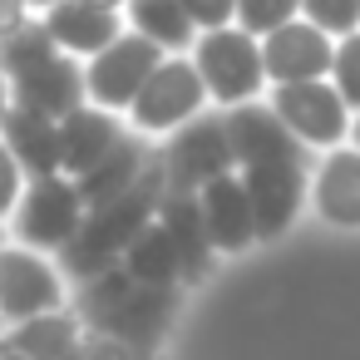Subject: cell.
Listing matches in <instances>:
<instances>
[{
    "label": "cell",
    "instance_id": "1",
    "mask_svg": "<svg viewBox=\"0 0 360 360\" xmlns=\"http://www.w3.org/2000/svg\"><path fill=\"white\" fill-rule=\"evenodd\" d=\"M163 193H168V178H163V158H153L148 163V173L124 193V198H114L109 207H94V212H84V227L75 232V242L60 252V271H65V281H89V276H99V271H109V266H119V257L129 252V242L158 217V202H163Z\"/></svg>",
    "mask_w": 360,
    "mask_h": 360
},
{
    "label": "cell",
    "instance_id": "2",
    "mask_svg": "<svg viewBox=\"0 0 360 360\" xmlns=\"http://www.w3.org/2000/svg\"><path fill=\"white\" fill-rule=\"evenodd\" d=\"M198 75H202V89H207V104L212 109H237V104H252V99H266V65H262V40L247 35L242 25H222V30H202L198 45L188 50Z\"/></svg>",
    "mask_w": 360,
    "mask_h": 360
},
{
    "label": "cell",
    "instance_id": "3",
    "mask_svg": "<svg viewBox=\"0 0 360 360\" xmlns=\"http://www.w3.org/2000/svg\"><path fill=\"white\" fill-rule=\"evenodd\" d=\"M207 109L212 104H207V89H202V75H198L193 55H168L148 75V84L139 89V99L129 104L124 124L139 139H173L183 124H193Z\"/></svg>",
    "mask_w": 360,
    "mask_h": 360
},
{
    "label": "cell",
    "instance_id": "4",
    "mask_svg": "<svg viewBox=\"0 0 360 360\" xmlns=\"http://www.w3.org/2000/svg\"><path fill=\"white\" fill-rule=\"evenodd\" d=\"M6 227H11V242H15V247L60 257V252L75 242V232L84 227V202H79L75 178H65V173H55V178H30Z\"/></svg>",
    "mask_w": 360,
    "mask_h": 360
},
{
    "label": "cell",
    "instance_id": "5",
    "mask_svg": "<svg viewBox=\"0 0 360 360\" xmlns=\"http://www.w3.org/2000/svg\"><path fill=\"white\" fill-rule=\"evenodd\" d=\"M266 104L276 109V119L291 129V139L301 148L330 153L350 143V104L340 99V89L330 79H306V84H276L266 89Z\"/></svg>",
    "mask_w": 360,
    "mask_h": 360
},
{
    "label": "cell",
    "instance_id": "6",
    "mask_svg": "<svg viewBox=\"0 0 360 360\" xmlns=\"http://www.w3.org/2000/svg\"><path fill=\"white\" fill-rule=\"evenodd\" d=\"M158 158H163L168 193H202L212 178L237 173V153H232L222 109H207V114H198L193 124H183V129L168 139V148H163Z\"/></svg>",
    "mask_w": 360,
    "mask_h": 360
},
{
    "label": "cell",
    "instance_id": "7",
    "mask_svg": "<svg viewBox=\"0 0 360 360\" xmlns=\"http://www.w3.org/2000/svg\"><path fill=\"white\" fill-rule=\"evenodd\" d=\"M70 306V286L55 257L30 247H0V321L15 326L30 316H50Z\"/></svg>",
    "mask_w": 360,
    "mask_h": 360
},
{
    "label": "cell",
    "instance_id": "8",
    "mask_svg": "<svg viewBox=\"0 0 360 360\" xmlns=\"http://www.w3.org/2000/svg\"><path fill=\"white\" fill-rule=\"evenodd\" d=\"M168 55L158 45H148L143 35L124 30L109 50H99L94 60H84V89H89V104L94 109H109V114H129V104L139 99V89L148 84V75L163 65Z\"/></svg>",
    "mask_w": 360,
    "mask_h": 360
},
{
    "label": "cell",
    "instance_id": "9",
    "mask_svg": "<svg viewBox=\"0 0 360 360\" xmlns=\"http://www.w3.org/2000/svg\"><path fill=\"white\" fill-rule=\"evenodd\" d=\"M237 173H242V188L252 198L257 242H276L281 232H291L301 207L311 202V163L306 158H281V163H252V168H237Z\"/></svg>",
    "mask_w": 360,
    "mask_h": 360
},
{
    "label": "cell",
    "instance_id": "10",
    "mask_svg": "<svg viewBox=\"0 0 360 360\" xmlns=\"http://www.w3.org/2000/svg\"><path fill=\"white\" fill-rule=\"evenodd\" d=\"M330 60H335V40L326 30H316L311 20H291L271 35H262V65H266V84H306V79H330Z\"/></svg>",
    "mask_w": 360,
    "mask_h": 360
},
{
    "label": "cell",
    "instance_id": "11",
    "mask_svg": "<svg viewBox=\"0 0 360 360\" xmlns=\"http://www.w3.org/2000/svg\"><path fill=\"white\" fill-rule=\"evenodd\" d=\"M311 212L326 227L360 232V148H330L311 168Z\"/></svg>",
    "mask_w": 360,
    "mask_h": 360
},
{
    "label": "cell",
    "instance_id": "12",
    "mask_svg": "<svg viewBox=\"0 0 360 360\" xmlns=\"http://www.w3.org/2000/svg\"><path fill=\"white\" fill-rule=\"evenodd\" d=\"M227 119V139H232V153H237V168H252V163H281V158H306L311 148H301L291 139V129L276 119V109L266 99H252V104H237L222 114Z\"/></svg>",
    "mask_w": 360,
    "mask_h": 360
},
{
    "label": "cell",
    "instance_id": "13",
    "mask_svg": "<svg viewBox=\"0 0 360 360\" xmlns=\"http://www.w3.org/2000/svg\"><path fill=\"white\" fill-rule=\"evenodd\" d=\"M11 104L40 109V114H50V119H70L75 109L89 104L84 60H75V55H50V60L35 65L30 75L11 79Z\"/></svg>",
    "mask_w": 360,
    "mask_h": 360
},
{
    "label": "cell",
    "instance_id": "14",
    "mask_svg": "<svg viewBox=\"0 0 360 360\" xmlns=\"http://www.w3.org/2000/svg\"><path fill=\"white\" fill-rule=\"evenodd\" d=\"M198 207H202V222H207V237H212L217 257H237V252L257 247V217H252V198L242 188V173L212 178L198 193Z\"/></svg>",
    "mask_w": 360,
    "mask_h": 360
},
{
    "label": "cell",
    "instance_id": "15",
    "mask_svg": "<svg viewBox=\"0 0 360 360\" xmlns=\"http://www.w3.org/2000/svg\"><path fill=\"white\" fill-rule=\"evenodd\" d=\"M178 316V286H134L99 326L89 330H104V335H119L139 350H158L168 326Z\"/></svg>",
    "mask_w": 360,
    "mask_h": 360
},
{
    "label": "cell",
    "instance_id": "16",
    "mask_svg": "<svg viewBox=\"0 0 360 360\" xmlns=\"http://www.w3.org/2000/svg\"><path fill=\"white\" fill-rule=\"evenodd\" d=\"M55 50L60 55H75V60H94L99 50H109L129 25H124V11H99V6H84V0H60L55 11L40 15Z\"/></svg>",
    "mask_w": 360,
    "mask_h": 360
},
{
    "label": "cell",
    "instance_id": "17",
    "mask_svg": "<svg viewBox=\"0 0 360 360\" xmlns=\"http://www.w3.org/2000/svg\"><path fill=\"white\" fill-rule=\"evenodd\" d=\"M129 134L124 114H109V109H75L70 119H60V173L65 178H84L99 158H109V148Z\"/></svg>",
    "mask_w": 360,
    "mask_h": 360
},
{
    "label": "cell",
    "instance_id": "18",
    "mask_svg": "<svg viewBox=\"0 0 360 360\" xmlns=\"http://www.w3.org/2000/svg\"><path fill=\"white\" fill-rule=\"evenodd\" d=\"M0 139L15 153V163L25 168V178H55L60 173V119L11 104L0 119Z\"/></svg>",
    "mask_w": 360,
    "mask_h": 360
},
{
    "label": "cell",
    "instance_id": "19",
    "mask_svg": "<svg viewBox=\"0 0 360 360\" xmlns=\"http://www.w3.org/2000/svg\"><path fill=\"white\" fill-rule=\"evenodd\" d=\"M148 163H153V153L143 148V139L139 134H124L114 148H109V158H99L84 178H75V188H79V202H84V212H94V207H109L114 198H124L143 173H148Z\"/></svg>",
    "mask_w": 360,
    "mask_h": 360
},
{
    "label": "cell",
    "instance_id": "20",
    "mask_svg": "<svg viewBox=\"0 0 360 360\" xmlns=\"http://www.w3.org/2000/svg\"><path fill=\"white\" fill-rule=\"evenodd\" d=\"M158 222L163 232L173 237L178 247V266H183V281H202L212 271V237H207V222H202V207H198V193H163L158 202Z\"/></svg>",
    "mask_w": 360,
    "mask_h": 360
},
{
    "label": "cell",
    "instance_id": "21",
    "mask_svg": "<svg viewBox=\"0 0 360 360\" xmlns=\"http://www.w3.org/2000/svg\"><path fill=\"white\" fill-rule=\"evenodd\" d=\"M84 330H89V326L75 316V306H65V311H50V316H30V321L6 326L0 345H6V350H20V355H30V360H75Z\"/></svg>",
    "mask_w": 360,
    "mask_h": 360
},
{
    "label": "cell",
    "instance_id": "22",
    "mask_svg": "<svg viewBox=\"0 0 360 360\" xmlns=\"http://www.w3.org/2000/svg\"><path fill=\"white\" fill-rule=\"evenodd\" d=\"M124 25L134 35H143L148 45H158L163 55H188L198 45V25L183 11V0H129L124 6Z\"/></svg>",
    "mask_w": 360,
    "mask_h": 360
},
{
    "label": "cell",
    "instance_id": "23",
    "mask_svg": "<svg viewBox=\"0 0 360 360\" xmlns=\"http://www.w3.org/2000/svg\"><path fill=\"white\" fill-rule=\"evenodd\" d=\"M119 262H124V271H129L139 286H178V281H183L178 247H173V237L163 232V222H158V217H153L134 242H129V252H124Z\"/></svg>",
    "mask_w": 360,
    "mask_h": 360
},
{
    "label": "cell",
    "instance_id": "24",
    "mask_svg": "<svg viewBox=\"0 0 360 360\" xmlns=\"http://www.w3.org/2000/svg\"><path fill=\"white\" fill-rule=\"evenodd\" d=\"M50 55H60V50H55V40H50L45 20L35 15L20 35L0 40V75H6V79H20V75H30L35 65H45Z\"/></svg>",
    "mask_w": 360,
    "mask_h": 360
},
{
    "label": "cell",
    "instance_id": "25",
    "mask_svg": "<svg viewBox=\"0 0 360 360\" xmlns=\"http://www.w3.org/2000/svg\"><path fill=\"white\" fill-rule=\"evenodd\" d=\"M291 20H301V0H237V25L257 40Z\"/></svg>",
    "mask_w": 360,
    "mask_h": 360
},
{
    "label": "cell",
    "instance_id": "26",
    "mask_svg": "<svg viewBox=\"0 0 360 360\" xmlns=\"http://www.w3.org/2000/svg\"><path fill=\"white\" fill-rule=\"evenodd\" d=\"M301 20H311L330 40H345L360 30V0H301Z\"/></svg>",
    "mask_w": 360,
    "mask_h": 360
},
{
    "label": "cell",
    "instance_id": "27",
    "mask_svg": "<svg viewBox=\"0 0 360 360\" xmlns=\"http://www.w3.org/2000/svg\"><path fill=\"white\" fill-rule=\"evenodd\" d=\"M330 84L340 89V99L350 104V114H360V30L335 40V60H330Z\"/></svg>",
    "mask_w": 360,
    "mask_h": 360
},
{
    "label": "cell",
    "instance_id": "28",
    "mask_svg": "<svg viewBox=\"0 0 360 360\" xmlns=\"http://www.w3.org/2000/svg\"><path fill=\"white\" fill-rule=\"evenodd\" d=\"M75 360H153V350H139V345H129L119 335H104V330H84Z\"/></svg>",
    "mask_w": 360,
    "mask_h": 360
},
{
    "label": "cell",
    "instance_id": "29",
    "mask_svg": "<svg viewBox=\"0 0 360 360\" xmlns=\"http://www.w3.org/2000/svg\"><path fill=\"white\" fill-rule=\"evenodd\" d=\"M25 168L15 163V153L6 148V139H0V222H11V212H15V202H20V193H25Z\"/></svg>",
    "mask_w": 360,
    "mask_h": 360
},
{
    "label": "cell",
    "instance_id": "30",
    "mask_svg": "<svg viewBox=\"0 0 360 360\" xmlns=\"http://www.w3.org/2000/svg\"><path fill=\"white\" fill-rule=\"evenodd\" d=\"M183 11L193 15V25H198V30L237 25V0H183Z\"/></svg>",
    "mask_w": 360,
    "mask_h": 360
},
{
    "label": "cell",
    "instance_id": "31",
    "mask_svg": "<svg viewBox=\"0 0 360 360\" xmlns=\"http://www.w3.org/2000/svg\"><path fill=\"white\" fill-rule=\"evenodd\" d=\"M35 20V11H30V0H0V40H11V35H20L25 25Z\"/></svg>",
    "mask_w": 360,
    "mask_h": 360
},
{
    "label": "cell",
    "instance_id": "32",
    "mask_svg": "<svg viewBox=\"0 0 360 360\" xmlns=\"http://www.w3.org/2000/svg\"><path fill=\"white\" fill-rule=\"evenodd\" d=\"M6 109H11V79L0 75V119H6Z\"/></svg>",
    "mask_w": 360,
    "mask_h": 360
},
{
    "label": "cell",
    "instance_id": "33",
    "mask_svg": "<svg viewBox=\"0 0 360 360\" xmlns=\"http://www.w3.org/2000/svg\"><path fill=\"white\" fill-rule=\"evenodd\" d=\"M84 6H99V11H124L129 0H84Z\"/></svg>",
    "mask_w": 360,
    "mask_h": 360
},
{
    "label": "cell",
    "instance_id": "34",
    "mask_svg": "<svg viewBox=\"0 0 360 360\" xmlns=\"http://www.w3.org/2000/svg\"><path fill=\"white\" fill-rule=\"evenodd\" d=\"M55 6H60V0H30V11H35V15H45V11H55Z\"/></svg>",
    "mask_w": 360,
    "mask_h": 360
},
{
    "label": "cell",
    "instance_id": "35",
    "mask_svg": "<svg viewBox=\"0 0 360 360\" xmlns=\"http://www.w3.org/2000/svg\"><path fill=\"white\" fill-rule=\"evenodd\" d=\"M350 148H360V114L350 119Z\"/></svg>",
    "mask_w": 360,
    "mask_h": 360
},
{
    "label": "cell",
    "instance_id": "36",
    "mask_svg": "<svg viewBox=\"0 0 360 360\" xmlns=\"http://www.w3.org/2000/svg\"><path fill=\"white\" fill-rule=\"evenodd\" d=\"M0 360H30V355H20V350H6V345H0Z\"/></svg>",
    "mask_w": 360,
    "mask_h": 360
},
{
    "label": "cell",
    "instance_id": "37",
    "mask_svg": "<svg viewBox=\"0 0 360 360\" xmlns=\"http://www.w3.org/2000/svg\"><path fill=\"white\" fill-rule=\"evenodd\" d=\"M0 247H11V227L6 222H0Z\"/></svg>",
    "mask_w": 360,
    "mask_h": 360
},
{
    "label": "cell",
    "instance_id": "38",
    "mask_svg": "<svg viewBox=\"0 0 360 360\" xmlns=\"http://www.w3.org/2000/svg\"><path fill=\"white\" fill-rule=\"evenodd\" d=\"M0 335H6V321H0Z\"/></svg>",
    "mask_w": 360,
    "mask_h": 360
}]
</instances>
